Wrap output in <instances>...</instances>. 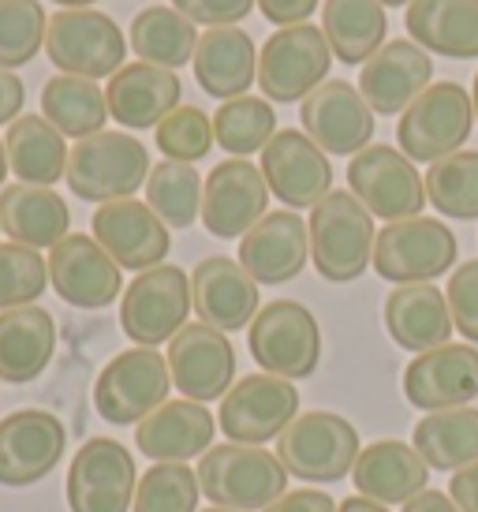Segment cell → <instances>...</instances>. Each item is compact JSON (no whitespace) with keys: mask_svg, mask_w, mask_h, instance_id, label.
<instances>
[{"mask_svg":"<svg viewBox=\"0 0 478 512\" xmlns=\"http://www.w3.org/2000/svg\"><path fill=\"white\" fill-rule=\"evenodd\" d=\"M94 240L113 255L120 270H154L169 255V225L139 199L105 202L90 217Z\"/></svg>","mask_w":478,"mask_h":512,"instance_id":"21","label":"cell"},{"mask_svg":"<svg viewBox=\"0 0 478 512\" xmlns=\"http://www.w3.org/2000/svg\"><path fill=\"white\" fill-rule=\"evenodd\" d=\"M135 456L116 438H90L71 456L68 509L71 512H131L135 505Z\"/></svg>","mask_w":478,"mask_h":512,"instance_id":"14","label":"cell"},{"mask_svg":"<svg viewBox=\"0 0 478 512\" xmlns=\"http://www.w3.org/2000/svg\"><path fill=\"white\" fill-rule=\"evenodd\" d=\"M426 202L456 221H478V150H456L426 169Z\"/></svg>","mask_w":478,"mask_h":512,"instance_id":"41","label":"cell"},{"mask_svg":"<svg viewBox=\"0 0 478 512\" xmlns=\"http://www.w3.org/2000/svg\"><path fill=\"white\" fill-rule=\"evenodd\" d=\"M49 285V262L34 247L0 243V311L30 307Z\"/></svg>","mask_w":478,"mask_h":512,"instance_id":"44","label":"cell"},{"mask_svg":"<svg viewBox=\"0 0 478 512\" xmlns=\"http://www.w3.org/2000/svg\"><path fill=\"white\" fill-rule=\"evenodd\" d=\"M202 512H239V509H225V505H213V509H202Z\"/></svg>","mask_w":478,"mask_h":512,"instance_id":"58","label":"cell"},{"mask_svg":"<svg viewBox=\"0 0 478 512\" xmlns=\"http://www.w3.org/2000/svg\"><path fill=\"white\" fill-rule=\"evenodd\" d=\"M42 116L64 139H90L105 131L109 120V101L94 79H79V75H53L42 86Z\"/></svg>","mask_w":478,"mask_h":512,"instance_id":"37","label":"cell"},{"mask_svg":"<svg viewBox=\"0 0 478 512\" xmlns=\"http://www.w3.org/2000/svg\"><path fill=\"white\" fill-rule=\"evenodd\" d=\"M202 486L187 464H154L135 486V512H198Z\"/></svg>","mask_w":478,"mask_h":512,"instance_id":"43","label":"cell"},{"mask_svg":"<svg viewBox=\"0 0 478 512\" xmlns=\"http://www.w3.org/2000/svg\"><path fill=\"white\" fill-rule=\"evenodd\" d=\"M60 8H90V4H98V0H53Z\"/></svg>","mask_w":478,"mask_h":512,"instance_id":"54","label":"cell"},{"mask_svg":"<svg viewBox=\"0 0 478 512\" xmlns=\"http://www.w3.org/2000/svg\"><path fill=\"white\" fill-rule=\"evenodd\" d=\"M445 299H449L452 326L460 329L471 344H478V258L464 262L460 270H452Z\"/></svg>","mask_w":478,"mask_h":512,"instance_id":"46","label":"cell"},{"mask_svg":"<svg viewBox=\"0 0 478 512\" xmlns=\"http://www.w3.org/2000/svg\"><path fill=\"white\" fill-rule=\"evenodd\" d=\"M269 184L247 157H228L206 176L202 225L217 240H243L269 214Z\"/></svg>","mask_w":478,"mask_h":512,"instance_id":"17","label":"cell"},{"mask_svg":"<svg viewBox=\"0 0 478 512\" xmlns=\"http://www.w3.org/2000/svg\"><path fill=\"white\" fill-rule=\"evenodd\" d=\"M460 243L452 228L434 217L393 221L374 240V273L393 285H434V277L452 270Z\"/></svg>","mask_w":478,"mask_h":512,"instance_id":"10","label":"cell"},{"mask_svg":"<svg viewBox=\"0 0 478 512\" xmlns=\"http://www.w3.org/2000/svg\"><path fill=\"white\" fill-rule=\"evenodd\" d=\"M430 83H434V60L411 38L385 42L359 72V94L374 109V116H400Z\"/></svg>","mask_w":478,"mask_h":512,"instance_id":"22","label":"cell"},{"mask_svg":"<svg viewBox=\"0 0 478 512\" xmlns=\"http://www.w3.org/2000/svg\"><path fill=\"white\" fill-rule=\"evenodd\" d=\"M299 415V389L288 378L277 374H247L239 378L221 400V415L217 423L225 430V438L239 445H266L292 427Z\"/></svg>","mask_w":478,"mask_h":512,"instance_id":"13","label":"cell"},{"mask_svg":"<svg viewBox=\"0 0 478 512\" xmlns=\"http://www.w3.org/2000/svg\"><path fill=\"white\" fill-rule=\"evenodd\" d=\"M202 176L195 165L183 161H161L150 169L146 180V206L154 210L169 228H191L195 217H202Z\"/></svg>","mask_w":478,"mask_h":512,"instance_id":"40","label":"cell"},{"mask_svg":"<svg viewBox=\"0 0 478 512\" xmlns=\"http://www.w3.org/2000/svg\"><path fill=\"white\" fill-rule=\"evenodd\" d=\"M404 512H460L456 509V501L449 494H441V490H422L419 498H411L404 505Z\"/></svg>","mask_w":478,"mask_h":512,"instance_id":"52","label":"cell"},{"mask_svg":"<svg viewBox=\"0 0 478 512\" xmlns=\"http://www.w3.org/2000/svg\"><path fill=\"white\" fill-rule=\"evenodd\" d=\"M45 57L60 68V75H79V79H113L124 68L127 42L124 30L116 27L113 15L94 12V8H60L49 15L45 30Z\"/></svg>","mask_w":478,"mask_h":512,"instance_id":"5","label":"cell"},{"mask_svg":"<svg viewBox=\"0 0 478 512\" xmlns=\"http://www.w3.org/2000/svg\"><path fill=\"white\" fill-rule=\"evenodd\" d=\"M169 389V359L157 348H127L101 367L94 382V408L113 427H139L146 415L165 404Z\"/></svg>","mask_w":478,"mask_h":512,"instance_id":"9","label":"cell"},{"mask_svg":"<svg viewBox=\"0 0 478 512\" xmlns=\"http://www.w3.org/2000/svg\"><path fill=\"white\" fill-rule=\"evenodd\" d=\"M172 8L187 15L191 23L202 27H236L239 19H247L254 0H172Z\"/></svg>","mask_w":478,"mask_h":512,"instance_id":"47","label":"cell"},{"mask_svg":"<svg viewBox=\"0 0 478 512\" xmlns=\"http://www.w3.org/2000/svg\"><path fill=\"white\" fill-rule=\"evenodd\" d=\"M352 483L363 498L378 505H408L430 490V464L419 456L415 445H404L396 438L370 441L352 468Z\"/></svg>","mask_w":478,"mask_h":512,"instance_id":"27","label":"cell"},{"mask_svg":"<svg viewBox=\"0 0 478 512\" xmlns=\"http://www.w3.org/2000/svg\"><path fill=\"white\" fill-rule=\"evenodd\" d=\"M299 120L325 154L355 157L374 143V109L344 79H325L310 98L299 101Z\"/></svg>","mask_w":478,"mask_h":512,"instance_id":"20","label":"cell"},{"mask_svg":"<svg viewBox=\"0 0 478 512\" xmlns=\"http://www.w3.org/2000/svg\"><path fill=\"white\" fill-rule=\"evenodd\" d=\"M273 135H277V113H273V101L266 98L243 94V98L221 101V109L213 113V139L232 157L266 150Z\"/></svg>","mask_w":478,"mask_h":512,"instance_id":"39","label":"cell"},{"mask_svg":"<svg viewBox=\"0 0 478 512\" xmlns=\"http://www.w3.org/2000/svg\"><path fill=\"white\" fill-rule=\"evenodd\" d=\"M213 415L198 400H165L135 427V445L154 464H183L213 449Z\"/></svg>","mask_w":478,"mask_h":512,"instance_id":"28","label":"cell"},{"mask_svg":"<svg viewBox=\"0 0 478 512\" xmlns=\"http://www.w3.org/2000/svg\"><path fill=\"white\" fill-rule=\"evenodd\" d=\"M475 131V105L460 83H430L419 98L400 113L396 139L411 161L434 165L441 157L464 150Z\"/></svg>","mask_w":478,"mask_h":512,"instance_id":"6","label":"cell"},{"mask_svg":"<svg viewBox=\"0 0 478 512\" xmlns=\"http://www.w3.org/2000/svg\"><path fill=\"white\" fill-rule=\"evenodd\" d=\"M385 329L404 352H434L452 337L449 299L437 285H396L385 299Z\"/></svg>","mask_w":478,"mask_h":512,"instance_id":"29","label":"cell"},{"mask_svg":"<svg viewBox=\"0 0 478 512\" xmlns=\"http://www.w3.org/2000/svg\"><path fill=\"white\" fill-rule=\"evenodd\" d=\"M348 191L363 202L370 217L381 221H408L422 217L426 206V180L404 150L385 143H370L348 165Z\"/></svg>","mask_w":478,"mask_h":512,"instance_id":"12","label":"cell"},{"mask_svg":"<svg viewBox=\"0 0 478 512\" xmlns=\"http://www.w3.org/2000/svg\"><path fill=\"white\" fill-rule=\"evenodd\" d=\"M49 285L64 303L79 307V311H101L109 307L120 288H124V277H120V266L113 262V255L101 247L94 236H83V232H71L49 251Z\"/></svg>","mask_w":478,"mask_h":512,"instance_id":"19","label":"cell"},{"mask_svg":"<svg viewBox=\"0 0 478 512\" xmlns=\"http://www.w3.org/2000/svg\"><path fill=\"white\" fill-rule=\"evenodd\" d=\"M187 314H191V277L169 262L142 270L120 299V326L135 341V348H157L172 341L187 326Z\"/></svg>","mask_w":478,"mask_h":512,"instance_id":"11","label":"cell"},{"mask_svg":"<svg viewBox=\"0 0 478 512\" xmlns=\"http://www.w3.org/2000/svg\"><path fill=\"white\" fill-rule=\"evenodd\" d=\"M191 307L206 326L221 333H239L262 311L258 303V281L239 266L236 258L210 255L191 273Z\"/></svg>","mask_w":478,"mask_h":512,"instance_id":"24","label":"cell"},{"mask_svg":"<svg viewBox=\"0 0 478 512\" xmlns=\"http://www.w3.org/2000/svg\"><path fill=\"white\" fill-rule=\"evenodd\" d=\"M258 169L266 176L269 195H277L288 210H314L333 191L329 154L310 139L307 131H277L266 150H262Z\"/></svg>","mask_w":478,"mask_h":512,"instance_id":"16","label":"cell"},{"mask_svg":"<svg viewBox=\"0 0 478 512\" xmlns=\"http://www.w3.org/2000/svg\"><path fill=\"white\" fill-rule=\"evenodd\" d=\"M68 430L42 408H19L0 419V486L23 490L42 483L64 460Z\"/></svg>","mask_w":478,"mask_h":512,"instance_id":"15","label":"cell"},{"mask_svg":"<svg viewBox=\"0 0 478 512\" xmlns=\"http://www.w3.org/2000/svg\"><path fill=\"white\" fill-rule=\"evenodd\" d=\"M408 34L426 53L452 60L478 57V0H411Z\"/></svg>","mask_w":478,"mask_h":512,"instance_id":"32","label":"cell"},{"mask_svg":"<svg viewBox=\"0 0 478 512\" xmlns=\"http://www.w3.org/2000/svg\"><path fill=\"white\" fill-rule=\"evenodd\" d=\"M150 150L131 131H98L90 139H79L68 154L64 180L83 202H120L131 199L150 180Z\"/></svg>","mask_w":478,"mask_h":512,"instance_id":"2","label":"cell"},{"mask_svg":"<svg viewBox=\"0 0 478 512\" xmlns=\"http://www.w3.org/2000/svg\"><path fill=\"white\" fill-rule=\"evenodd\" d=\"M381 4H385V8H408L411 0H381Z\"/></svg>","mask_w":478,"mask_h":512,"instance_id":"56","label":"cell"},{"mask_svg":"<svg viewBox=\"0 0 478 512\" xmlns=\"http://www.w3.org/2000/svg\"><path fill=\"white\" fill-rule=\"evenodd\" d=\"M157 150L169 157V161H183V165H195L213 150V120L195 105H180L176 113H169L154 128Z\"/></svg>","mask_w":478,"mask_h":512,"instance_id":"45","label":"cell"},{"mask_svg":"<svg viewBox=\"0 0 478 512\" xmlns=\"http://www.w3.org/2000/svg\"><path fill=\"white\" fill-rule=\"evenodd\" d=\"M385 30L381 0H325L322 34L340 64H366L385 45Z\"/></svg>","mask_w":478,"mask_h":512,"instance_id":"35","label":"cell"},{"mask_svg":"<svg viewBox=\"0 0 478 512\" xmlns=\"http://www.w3.org/2000/svg\"><path fill=\"white\" fill-rule=\"evenodd\" d=\"M337 509L340 505L329 498L325 490H310V486H303V490H288V494H281V498L262 512H337Z\"/></svg>","mask_w":478,"mask_h":512,"instance_id":"48","label":"cell"},{"mask_svg":"<svg viewBox=\"0 0 478 512\" xmlns=\"http://www.w3.org/2000/svg\"><path fill=\"white\" fill-rule=\"evenodd\" d=\"M4 150H8V169L19 184L53 187L68 172L71 150L45 116H19L4 135Z\"/></svg>","mask_w":478,"mask_h":512,"instance_id":"34","label":"cell"},{"mask_svg":"<svg viewBox=\"0 0 478 512\" xmlns=\"http://www.w3.org/2000/svg\"><path fill=\"white\" fill-rule=\"evenodd\" d=\"M127 38H131L135 57L146 60V64H157V68H169V72L191 64L198 49L195 23L176 12V8H165V4L142 8L131 19V34Z\"/></svg>","mask_w":478,"mask_h":512,"instance_id":"38","label":"cell"},{"mask_svg":"<svg viewBox=\"0 0 478 512\" xmlns=\"http://www.w3.org/2000/svg\"><path fill=\"white\" fill-rule=\"evenodd\" d=\"M310 258L307 221L296 210H273L239 240V266L258 285L296 281Z\"/></svg>","mask_w":478,"mask_h":512,"instance_id":"25","label":"cell"},{"mask_svg":"<svg viewBox=\"0 0 478 512\" xmlns=\"http://www.w3.org/2000/svg\"><path fill=\"white\" fill-rule=\"evenodd\" d=\"M57 352V322L53 314L30 303L0 311V378L12 385H27L42 378Z\"/></svg>","mask_w":478,"mask_h":512,"instance_id":"31","label":"cell"},{"mask_svg":"<svg viewBox=\"0 0 478 512\" xmlns=\"http://www.w3.org/2000/svg\"><path fill=\"white\" fill-rule=\"evenodd\" d=\"M449 498L456 501V509L460 512H478V464L452 471Z\"/></svg>","mask_w":478,"mask_h":512,"instance_id":"51","label":"cell"},{"mask_svg":"<svg viewBox=\"0 0 478 512\" xmlns=\"http://www.w3.org/2000/svg\"><path fill=\"white\" fill-rule=\"evenodd\" d=\"M314 270L333 285L359 281L374 262V217L352 191H329L307 221Z\"/></svg>","mask_w":478,"mask_h":512,"instance_id":"1","label":"cell"},{"mask_svg":"<svg viewBox=\"0 0 478 512\" xmlns=\"http://www.w3.org/2000/svg\"><path fill=\"white\" fill-rule=\"evenodd\" d=\"M0 232H4V228H0Z\"/></svg>","mask_w":478,"mask_h":512,"instance_id":"59","label":"cell"},{"mask_svg":"<svg viewBox=\"0 0 478 512\" xmlns=\"http://www.w3.org/2000/svg\"><path fill=\"white\" fill-rule=\"evenodd\" d=\"M198 486L213 505L254 512L269 509L281 494H288V471L277 453H266L262 445L225 441L198 460Z\"/></svg>","mask_w":478,"mask_h":512,"instance_id":"3","label":"cell"},{"mask_svg":"<svg viewBox=\"0 0 478 512\" xmlns=\"http://www.w3.org/2000/svg\"><path fill=\"white\" fill-rule=\"evenodd\" d=\"M49 15L42 0H0V68L15 72L42 53Z\"/></svg>","mask_w":478,"mask_h":512,"instance_id":"42","label":"cell"},{"mask_svg":"<svg viewBox=\"0 0 478 512\" xmlns=\"http://www.w3.org/2000/svg\"><path fill=\"white\" fill-rule=\"evenodd\" d=\"M258 4V12L266 15L269 23H277V27H296V23H307L314 8H318V0H254Z\"/></svg>","mask_w":478,"mask_h":512,"instance_id":"49","label":"cell"},{"mask_svg":"<svg viewBox=\"0 0 478 512\" xmlns=\"http://www.w3.org/2000/svg\"><path fill=\"white\" fill-rule=\"evenodd\" d=\"M471 105H475V120H478V72H475V90H471Z\"/></svg>","mask_w":478,"mask_h":512,"instance_id":"57","label":"cell"},{"mask_svg":"<svg viewBox=\"0 0 478 512\" xmlns=\"http://www.w3.org/2000/svg\"><path fill=\"white\" fill-rule=\"evenodd\" d=\"M411 445L434 471H460L478 464V408L426 412L415 423Z\"/></svg>","mask_w":478,"mask_h":512,"instance_id":"36","label":"cell"},{"mask_svg":"<svg viewBox=\"0 0 478 512\" xmlns=\"http://www.w3.org/2000/svg\"><path fill=\"white\" fill-rule=\"evenodd\" d=\"M23 101H27V86L15 72L0 68V128H12L19 113H23Z\"/></svg>","mask_w":478,"mask_h":512,"instance_id":"50","label":"cell"},{"mask_svg":"<svg viewBox=\"0 0 478 512\" xmlns=\"http://www.w3.org/2000/svg\"><path fill=\"white\" fill-rule=\"evenodd\" d=\"M169 374L187 400H225V393L236 385V348L221 329L187 322L169 341Z\"/></svg>","mask_w":478,"mask_h":512,"instance_id":"18","label":"cell"},{"mask_svg":"<svg viewBox=\"0 0 478 512\" xmlns=\"http://www.w3.org/2000/svg\"><path fill=\"white\" fill-rule=\"evenodd\" d=\"M329 64H333V49L314 23L281 27L258 49V86L266 101L292 105L310 98L329 79Z\"/></svg>","mask_w":478,"mask_h":512,"instance_id":"8","label":"cell"},{"mask_svg":"<svg viewBox=\"0 0 478 512\" xmlns=\"http://www.w3.org/2000/svg\"><path fill=\"white\" fill-rule=\"evenodd\" d=\"M254 363L277 374V378H310L322 359V329L318 318L296 303V299H273L254 314L251 333H247Z\"/></svg>","mask_w":478,"mask_h":512,"instance_id":"7","label":"cell"},{"mask_svg":"<svg viewBox=\"0 0 478 512\" xmlns=\"http://www.w3.org/2000/svg\"><path fill=\"white\" fill-rule=\"evenodd\" d=\"M0 228L12 236V243L53 251L64 236H71V210L53 187L12 184L0 191Z\"/></svg>","mask_w":478,"mask_h":512,"instance_id":"33","label":"cell"},{"mask_svg":"<svg viewBox=\"0 0 478 512\" xmlns=\"http://www.w3.org/2000/svg\"><path fill=\"white\" fill-rule=\"evenodd\" d=\"M337 512H389V505H378V501L355 494V498H344V505Z\"/></svg>","mask_w":478,"mask_h":512,"instance_id":"53","label":"cell"},{"mask_svg":"<svg viewBox=\"0 0 478 512\" xmlns=\"http://www.w3.org/2000/svg\"><path fill=\"white\" fill-rule=\"evenodd\" d=\"M359 430L337 412H303L277 438V460L299 483L329 486L352 475L359 460Z\"/></svg>","mask_w":478,"mask_h":512,"instance_id":"4","label":"cell"},{"mask_svg":"<svg viewBox=\"0 0 478 512\" xmlns=\"http://www.w3.org/2000/svg\"><path fill=\"white\" fill-rule=\"evenodd\" d=\"M183 83L180 75L157 64H124L120 72L105 86V101H109V116L120 128L146 131L157 128L169 113L180 109Z\"/></svg>","mask_w":478,"mask_h":512,"instance_id":"26","label":"cell"},{"mask_svg":"<svg viewBox=\"0 0 478 512\" xmlns=\"http://www.w3.org/2000/svg\"><path fill=\"white\" fill-rule=\"evenodd\" d=\"M4 176H8V150H4V139H0V187H4Z\"/></svg>","mask_w":478,"mask_h":512,"instance_id":"55","label":"cell"},{"mask_svg":"<svg viewBox=\"0 0 478 512\" xmlns=\"http://www.w3.org/2000/svg\"><path fill=\"white\" fill-rule=\"evenodd\" d=\"M195 79L210 98H243L258 79V49L243 27H213L198 38Z\"/></svg>","mask_w":478,"mask_h":512,"instance_id":"30","label":"cell"},{"mask_svg":"<svg viewBox=\"0 0 478 512\" xmlns=\"http://www.w3.org/2000/svg\"><path fill=\"white\" fill-rule=\"evenodd\" d=\"M404 397L422 412L467 408L478 397V352L471 344H441L404 370Z\"/></svg>","mask_w":478,"mask_h":512,"instance_id":"23","label":"cell"}]
</instances>
